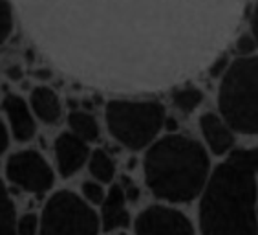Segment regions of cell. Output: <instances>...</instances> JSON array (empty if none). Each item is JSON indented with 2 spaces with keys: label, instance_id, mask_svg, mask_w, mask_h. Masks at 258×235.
<instances>
[{
  "label": "cell",
  "instance_id": "11",
  "mask_svg": "<svg viewBox=\"0 0 258 235\" xmlns=\"http://www.w3.org/2000/svg\"><path fill=\"white\" fill-rule=\"evenodd\" d=\"M200 129L204 132V138L207 142L209 149L213 151L214 155H227L229 151L233 149L234 145V136L233 129L225 123L220 116L214 112H205L200 118Z\"/></svg>",
  "mask_w": 258,
  "mask_h": 235
},
{
  "label": "cell",
  "instance_id": "7",
  "mask_svg": "<svg viewBox=\"0 0 258 235\" xmlns=\"http://www.w3.org/2000/svg\"><path fill=\"white\" fill-rule=\"evenodd\" d=\"M136 235H194L190 220L167 206H150L136 219Z\"/></svg>",
  "mask_w": 258,
  "mask_h": 235
},
{
  "label": "cell",
  "instance_id": "20",
  "mask_svg": "<svg viewBox=\"0 0 258 235\" xmlns=\"http://www.w3.org/2000/svg\"><path fill=\"white\" fill-rule=\"evenodd\" d=\"M236 50H238L240 55H251L254 50H256V42H254L253 35L251 33H243V35L238 37L236 40Z\"/></svg>",
  "mask_w": 258,
  "mask_h": 235
},
{
  "label": "cell",
  "instance_id": "12",
  "mask_svg": "<svg viewBox=\"0 0 258 235\" xmlns=\"http://www.w3.org/2000/svg\"><path fill=\"white\" fill-rule=\"evenodd\" d=\"M31 110L33 114L39 118L46 125H53L57 123L62 114V107H60V100L57 92L51 90L50 86H37L31 92L30 98Z\"/></svg>",
  "mask_w": 258,
  "mask_h": 235
},
{
  "label": "cell",
  "instance_id": "14",
  "mask_svg": "<svg viewBox=\"0 0 258 235\" xmlns=\"http://www.w3.org/2000/svg\"><path fill=\"white\" fill-rule=\"evenodd\" d=\"M88 167H90L92 176H94L97 182H101V184H108V182L114 180L115 162L106 151H103V149L94 151V153L88 156Z\"/></svg>",
  "mask_w": 258,
  "mask_h": 235
},
{
  "label": "cell",
  "instance_id": "2",
  "mask_svg": "<svg viewBox=\"0 0 258 235\" xmlns=\"http://www.w3.org/2000/svg\"><path fill=\"white\" fill-rule=\"evenodd\" d=\"M209 167L202 144L181 134H169L152 144L143 162L149 190L167 202H190L202 195Z\"/></svg>",
  "mask_w": 258,
  "mask_h": 235
},
{
  "label": "cell",
  "instance_id": "13",
  "mask_svg": "<svg viewBox=\"0 0 258 235\" xmlns=\"http://www.w3.org/2000/svg\"><path fill=\"white\" fill-rule=\"evenodd\" d=\"M68 125L74 134L85 142H95L99 138V123L86 110H74L68 116Z\"/></svg>",
  "mask_w": 258,
  "mask_h": 235
},
{
  "label": "cell",
  "instance_id": "4",
  "mask_svg": "<svg viewBox=\"0 0 258 235\" xmlns=\"http://www.w3.org/2000/svg\"><path fill=\"white\" fill-rule=\"evenodd\" d=\"M165 107L158 101L112 100L104 118L112 138L130 151H139L154 140L165 125Z\"/></svg>",
  "mask_w": 258,
  "mask_h": 235
},
{
  "label": "cell",
  "instance_id": "3",
  "mask_svg": "<svg viewBox=\"0 0 258 235\" xmlns=\"http://www.w3.org/2000/svg\"><path fill=\"white\" fill-rule=\"evenodd\" d=\"M218 107L233 130L258 134V55H240L225 68L220 81Z\"/></svg>",
  "mask_w": 258,
  "mask_h": 235
},
{
  "label": "cell",
  "instance_id": "17",
  "mask_svg": "<svg viewBox=\"0 0 258 235\" xmlns=\"http://www.w3.org/2000/svg\"><path fill=\"white\" fill-rule=\"evenodd\" d=\"M13 31V10L8 0H0V44L10 39Z\"/></svg>",
  "mask_w": 258,
  "mask_h": 235
},
{
  "label": "cell",
  "instance_id": "15",
  "mask_svg": "<svg viewBox=\"0 0 258 235\" xmlns=\"http://www.w3.org/2000/svg\"><path fill=\"white\" fill-rule=\"evenodd\" d=\"M15 206L6 185L0 182V235H17Z\"/></svg>",
  "mask_w": 258,
  "mask_h": 235
},
{
  "label": "cell",
  "instance_id": "21",
  "mask_svg": "<svg viewBox=\"0 0 258 235\" xmlns=\"http://www.w3.org/2000/svg\"><path fill=\"white\" fill-rule=\"evenodd\" d=\"M249 28H251V35H253L254 42H256V48H258V0L253 8V13H251V24H249Z\"/></svg>",
  "mask_w": 258,
  "mask_h": 235
},
{
  "label": "cell",
  "instance_id": "18",
  "mask_svg": "<svg viewBox=\"0 0 258 235\" xmlns=\"http://www.w3.org/2000/svg\"><path fill=\"white\" fill-rule=\"evenodd\" d=\"M17 235H37L39 233V217L35 213H26L17 219Z\"/></svg>",
  "mask_w": 258,
  "mask_h": 235
},
{
  "label": "cell",
  "instance_id": "19",
  "mask_svg": "<svg viewBox=\"0 0 258 235\" xmlns=\"http://www.w3.org/2000/svg\"><path fill=\"white\" fill-rule=\"evenodd\" d=\"M81 190H83L85 199L88 200V202H92V204H101L104 195H106L103 190V185H101V182H85Z\"/></svg>",
  "mask_w": 258,
  "mask_h": 235
},
{
  "label": "cell",
  "instance_id": "5",
  "mask_svg": "<svg viewBox=\"0 0 258 235\" xmlns=\"http://www.w3.org/2000/svg\"><path fill=\"white\" fill-rule=\"evenodd\" d=\"M40 235H97L99 217L72 191H57L46 202L39 220Z\"/></svg>",
  "mask_w": 258,
  "mask_h": 235
},
{
  "label": "cell",
  "instance_id": "22",
  "mask_svg": "<svg viewBox=\"0 0 258 235\" xmlns=\"http://www.w3.org/2000/svg\"><path fill=\"white\" fill-rule=\"evenodd\" d=\"M8 145H10V134H8V129H6V125L0 121V155L8 149Z\"/></svg>",
  "mask_w": 258,
  "mask_h": 235
},
{
  "label": "cell",
  "instance_id": "9",
  "mask_svg": "<svg viewBox=\"0 0 258 235\" xmlns=\"http://www.w3.org/2000/svg\"><path fill=\"white\" fill-rule=\"evenodd\" d=\"M2 107H4L6 118H8L13 138L17 142H30L35 136L37 125H35V118L31 114L28 103L20 96L8 94L2 101Z\"/></svg>",
  "mask_w": 258,
  "mask_h": 235
},
{
  "label": "cell",
  "instance_id": "8",
  "mask_svg": "<svg viewBox=\"0 0 258 235\" xmlns=\"http://www.w3.org/2000/svg\"><path fill=\"white\" fill-rule=\"evenodd\" d=\"M88 142L79 138L74 132H62L55 140V160L57 169L64 178L75 175L88 162Z\"/></svg>",
  "mask_w": 258,
  "mask_h": 235
},
{
  "label": "cell",
  "instance_id": "6",
  "mask_svg": "<svg viewBox=\"0 0 258 235\" xmlns=\"http://www.w3.org/2000/svg\"><path fill=\"white\" fill-rule=\"evenodd\" d=\"M6 176L13 185L26 193L40 195L51 190L55 182L53 169L37 151L26 149L10 156L6 164Z\"/></svg>",
  "mask_w": 258,
  "mask_h": 235
},
{
  "label": "cell",
  "instance_id": "16",
  "mask_svg": "<svg viewBox=\"0 0 258 235\" xmlns=\"http://www.w3.org/2000/svg\"><path fill=\"white\" fill-rule=\"evenodd\" d=\"M204 101V92L196 88V86H183L174 90L172 94V103L178 110H181L183 114H190L192 110H196Z\"/></svg>",
  "mask_w": 258,
  "mask_h": 235
},
{
  "label": "cell",
  "instance_id": "1",
  "mask_svg": "<svg viewBox=\"0 0 258 235\" xmlns=\"http://www.w3.org/2000/svg\"><path fill=\"white\" fill-rule=\"evenodd\" d=\"M202 193V235H258V149L233 151Z\"/></svg>",
  "mask_w": 258,
  "mask_h": 235
},
{
  "label": "cell",
  "instance_id": "10",
  "mask_svg": "<svg viewBox=\"0 0 258 235\" xmlns=\"http://www.w3.org/2000/svg\"><path fill=\"white\" fill-rule=\"evenodd\" d=\"M130 213L126 210V193L123 185H112L101 202V226L104 231L128 228Z\"/></svg>",
  "mask_w": 258,
  "mask_h": 235
}]
</instances>
